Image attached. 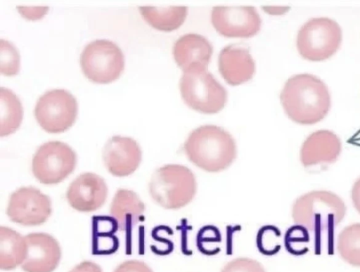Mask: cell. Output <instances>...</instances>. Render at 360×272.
I'll return each mask as SVG.
<instances>
[{"label":"cell","instance_id":"e0dca14e","mask_svg":"<svg viewBox=\"0 0 360 272\" xmlns=\"http://www.w3.org/2000/svg\"><path fill=\"white\" fill-rule=\"evenodd\" d=\"M212 54V46L204 37L186 34L174 44L173 56L177 65L186 71L195 66L207 67Z\"/></svg>","mask_w":360,"mask_h":272},{"label":"cell","instance_id":"277c9868","mask_svg":"<svg viewBox=\"0 0 360 272\" xmlns=\"http://www.w3.org/2000/svg\"><path fill=\"white\" fill-rule=\"evenodd\" d=\"M197 183L192 171L186 166L172 164L157 169L149 182L153 200L168 209L185 207L194 198Z\"/></svg>","mask_w":360,"mask_h":272},{"label":"cell","instance_id":"30bf717a","mask_svg":"<svg viewBox=\"0 0 360 272\" xmlns=\"http://www.w3.org/2000/svg\"><path fill=\"white\" fill-rule=\"evenodd\" d=\"M49 197L32 186L21 187L10 196L7 215L13 222L24 226L45 223L51 214Z\"/></svg>","mask_w":360,"mask_h":272},{"label":"cell","instance_id":"4fadbf2b","mask_svg":"<svg viewBox=\"0 0 360 272\" xmlns=\"http://www.w3.org/2000/svg\"><path fill=\"white\" fill-rule=\"evenodd\" d=\"M142 153L137 142L121 136L111 137L105 143L103 159L108 171L115 176L134 173L141 161Z\"/></svg>","mask_w":360,"mask_h":272},{"label":"cell","instance_id":"8992f818","mask_svg":"<svg viewBox=\"0 0 360 272\" xmlns=\"http://www.w3.org/2000/svg\"><path fill=\"white\" fill-rule=\"evenodd\" d=\"M342 39V30L337 22L328 18H316L309 20L300 27L296 45L304 59L321 61L337 52Z\"/></svg>","mask_w":360,"mask_h":272},{"label":"cell","instance_id":"f1b7e54d","mask_svg":"<svg viewBox=\"0 0 360 272\" xmlns=\"http://www.w3.org/2000/svg\"><path fill=\"white\" fill-rule=\"evenodd\" d=\"M70 272H103L101 268L94 262L84 261L75 266Z\"/></svg>","mask_w":360,"mask_h":272},{"label":"cell","instance_id":"603a6c76","mask_svg":"<svg viewBox=\"0 0 360 272\" xmlns=\"http://www.w3.org/2000/svg\"><path fill=\"white\" fill-rule=\"evenodd\" d=\"M338 250L345 261L360 267V224L348 226L340 233Z\"/></svg>","mask_w":360,"mask_h":272},{"label":"cell","instance_id":"f546056e","mask_svg":"<svg viewBox=\"0 0 360 272\" xmlns=\"http://www.w3.org/2000/svg\"><path fill=\"white\" fill-rule=\"evenodd\" d=\"M352 199L354 207L360 214V177L353 185L352 190Z\"/></svg>","mask_w":360,"mask_h":272},{"label":"cell","instance_id":"7402d4cb","mask_svg":"<svg viewBox=\"0 0 360 272\" xmlns=\"http://www.w3.org/2000/svg\"><path fill=\"white\" fill-rule=\"evenodd\" d=\"M1 128L0 136H6L15 132L22 120L23 110L18 96L10 89H0Z\"/></svg>","mask_w":360,"mask_h":272},{"label":"cell","instance_id":"5b68a950","mask_svg":"<svg viewBox=\"0 0 360 272\" xmlns=\"http://www.w3.org/2000/svg\"><path fill=\"white\" fill-rule=\"evenodd\" d=\"M180 91L188 106L205 114L219 112L227 101L226 89L207 70V67L202 66H195L184 71L180 80Z\"/></svg>","mask_w":360,"mask_h":272},{"label":"cell","instance_id":"8fae6325","mask_svg":"<svg viewBox=\"0 0 360 272\" xmlns=\"http://www.w3.org/2000/svg\"><path fill=\"white\" fill-rule=\"evenodd\" d=\"M211 21L215 30L226 37L248 38L257 34L262 20L254 6H214Z\"/></svg>","mask_w":360,"mask_h":272},{"label":"cell","instance_id":"9a60e30c","mask_svg":"<svg viewBox=\"0 0 360 272\" xmlns=\"http://www.w3.org/2000/svg\"><path fill=\"white\" fill-rule=\"evenodd\" d=\"M342 150L340 138L328 130H319L310 134L300 150V160L305 167L335 162Z\"/></svg>","mask_w":360,"mask_h":272},{"label":"cell","instance_id":"cb8c5ba5","mask_svg":"<svg viewBox=\"0 0 360 272\" xmlns=\"http://www.w3.org/2000/svg\"><path fill=\"white\" fill-rule=\"evenodd\" d=\"M1 73L13 76L20 70V55L15 47L7 40L1 39Z\"/></svg>","mask_w":360,"mask_h":272},{"label":"cell","instance_id":"9c48e42d","mask_svg":"<svg viewBox=\"0 0 360 272\" xmlns=\"http://www.w3.org/2000/svg\"><path fill=\"white\" fill-rule=\"evenodd\" d=\"M77 115L76 98L65 89L46 91L38 99L34 108L35 118L49 133H61L75 122Z\"/></svg>","mask_w":360,"mask_h":272},{"label":"cell","instance_id":"ffe728a7","mask_svg":"<svg viewBox=\"0 0 360 272\" xmlns=\"http://www.w3.org/2000/svg\"><path fill=\"white\" fill-rule=\"evenodd\" d=\"M27 254V244L15 231L5 226L0 227V268L12 270L22 264Z\"/></svg>","mask_w":360,"mask_h":272},{"label":"cell","instance_id":"4316f807","mask_svg":"<svg viewBox=\"0 0 360 272\" xmlns=\"http://www.w3.org/2000/svg\"><path fill=\"white\" fill-rule=\"evenodd\" d=\"M221 272H266L263 266L249 258H236L228 262Z\"/></svg>","mask_w":360,"mask_h":272},{"label":"cell","instance_id":"484cf974","mask_svg":"<svg viewBox=\"0 0 360 272\" xmlns=\"http://www.w3.org/2000/svg\"><path fill=\"white\" fill-rule=\"evenodd\" d=\"M309 241L307 229L300 225H295L290 228L285 235V245L286 249L295 254L304 252V245Z\"/></svg>","mask_w":360,"mask_h":272},{"label":"cell","instance_id":"5bb4252c","mask_svg":"<svg viewBox=\"0 0 360 272\" xmlns=\"http://www.w3.org/2000/svg\"><path fill=\"white\" fill-rule=\"evenodd\" d=\"M108 195L107 185L103 178L94 173L78 176L69 186L66 197L75 209L89 212L101 207Z\"/></svg>","mask_w":360,"mask_h":272},{"label":"cell","instance_id":"ac0fdd59","mask_svg":"<svg viewBox=\"0 0 360 272\" xmlns=\"http://www.w3.org/2000/svg\"><path fill=\"white\" fill-rule=\"evenodd\" d=\"M110 213L122 231L129 232L143 219L145 205L136 193L118 190L112 200Z\"/></svg>","mask_w":360,"mask_h":272},{"label":"cell","instance_id":"d4e9b609","mask_svg":"<svg viewBox=\"0 0 360 272\" xmlns=\"http://www.w3.org/2000/svg\"><path fill=\"white\" fill-rule=\"evenodd\" d=\"M280 236L279 230L273 226L262 227L258 232L257 245L261 252L271 255L280 249L278 238Z\"/></svg>","mask_w":360,"mask_h":272},{"label":"cell","instance_id":"52a82bcc","mask_svg":"<svg viewBox=\"0 0 360 272\" xmlns=\"http://www.w3.org/2000/svg\"><path fill=\"white\" fill-rule=\"evenodd\" d=\"M80 64L89 80L107 84L120 77L124 67V58L122 50L114 42L96 39L84 47Z\"/></svg>","mask_w":360,"mask_h":272},{"label":"cell","instance_id":"44dd1931","mask_svg":"<svg viewBox=\"0 0 360 272\" xmlns=\"http://www.w3.org/2000/svg\"><path fill=\"white\" fill-rule=\"evenodd\" d=\"M112 216H94L92 223V252L94 254H110L117 251L119 241L114 233L118 229Z\"/></svg>","mask_w":360,"mask_h":272},{"label":"cell","instance_id":"d6986e66","mask_svg":"<svg viewBox=\"0 0 360 272\" xmlns=\"http://www.w3.org/2000/svg\"><path fill=\"white\" fill-rule=\"evenodd\" d=\"M143 19L156 30L170 32L178 29L185 21L188 8L183 6L156 7L139 6Z\"/></svg>","mask_w":360,"mask_h":272},{"label":"cell","instance_id":"2e32d148","mask_svg":"<svg viewBox=\"0 0 360 272\" xmlns=\"http://www.w3.org/2000/svg\"><path fill=\"white\" fill-rule=\"evenodd\" d=\"M218 64L220 74L232 86L251 79L255 71V61L249 51L238 45L224 47L219 53Z\"/></svg>","mask_w":360,"mask_h":272},{"label":"cell","instance_id":"7c38bea8","mask_svg":"<svg viewBox=\"0 0 360 272\" xmlns=\"http://www.w3.org/2000/svg\"><path fill=\"white\" fill-rule=\"evenodd\" d=\"M27 254L21 268L25 272H52L61 258L58 241L44 233H32L25 236Z\"/></svg>","mask_w":360,"mask_h":272},{"label":"cell","instance_id":"6da1fadb","mask_svg":"<svg viewBox=\"0 0 360 272\" xmlns=\"http://www.w3.org/2000/svg\"><path fill=\"white\" fill-rule=\"evenodd\" d=\"M288 117L300 124H314L322 120L330 108L327 86L318 77L300 74L290 77L280 95Z\"/></svg>","mask_w":360,"mask_h":272},{"label":"cell","instance_id":"ba28073f","mask_svg":"<svg viewBox=\"0 0 360 272\" xmlns=\"http://www.w3.org/2000/svg\"><path fill=\"white\" fill-rule=\"evenodd\" d=\"M76 163V153L68 144L49 141L37 150L32 161V171L40 183L56 184L74 171Z\"/></svg>","mask_w":360,"mask_h":272},{"label":"cell","instance_id":"3957f363","mask_svg":"<svg viewBox=\"0 0 360 272\" xmlns=\"http://www.w3.org/2000/svg\"><path fill=\"white\" fill-rule=\"evenodd\" d=\"M346 206L336 194L326 190L307 193L292 205L294 222L314 232L333 230L344 219Z\"/></svg>","mask_w":360,"mask_h":272},{"label":"cell","instance_id":"83f0119b","mask_svg":"<svg viewBox=\"0 0 360 272\" xmlns=\"http://www.w3.org/2000/svg\"><path fill=\"white\" fill-rule=\"evenodd\" d=\"M114 272H153L144 262L139 260H128L120 264Z\"/></svg>","mask_w":360,"mask_h":272},{"label":"cell","instance_id":"7a4b0ae2","mask_svg":"<svg viewBox=\"0 0 360 272\" xmlns=\"http://www.w3.org/2000/svg\"><path fill=\"white\" fill-rule=\"evenodd\" d=\"M184 150L192 163L208 172L226 169L237 153L233 136L215 125H203L191 131L184 144Z\"/></svg>","mask_w":360,"mask_h":272}]
</instances>
